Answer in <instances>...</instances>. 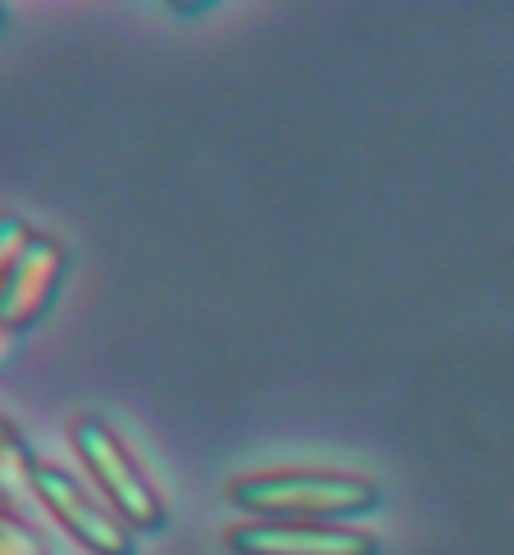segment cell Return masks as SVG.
<instances>
[{
	"mask_svg": "<svg viewBox=\"0 0 514 555\" xmlns=\"http://www.w3.org/2000/svg\"><path fill=\"white\" fill-rule=\"evenodd\" d=\"M68 437H74V451L82 455L91 478L101 482L110 511L119 515L128 528H159L165 524V505H159L151 478L142 474V465H137V460L128 455V447L105 424L82 414V420L68 424Z\"/></svg>",
	"mask_w": 514,
	"mask_h": 555,
	"instance_id": "obj_2",
	"label": "cell"
},
{
	"mask_svg": "<svg viewBox=\"0 0 514 555\" xmlns=\"http://www.w3.org/2000/svg\"><path fill=\"white\" fill-rule=\"evenodd\" d=\"M0 555H41V542L18 519H0Z\"/></svg>",
	"mask_w": 514,
	"mask_h": 555,
	"instance_id": "obj_7",
	"label": "cell"
},
{
	"mask_svg": "<svg viewBox=\"0 0 514 555\" xmlns=\"http://www.w3.org/2000/svg\"><path fill=\"white\" fill-rule=\"evenodd\" d=\"M228 496L265 519H300V524H329V519L378 505V488L373 482L356 474H329V469L250 474L232 482Z\"/></svg>",
	"mask_w": 514,
	"mask_h": 555,
	"instance_id": "obj_1",
	"label": "cell"
},
{
	"mask_svg": "<svg viewBox=\"0 0 514 555\" xmlns=\"http://www.w3.org/2000/svg\"><path fill=\"white\" fill-rule=\"evenodd\" d=\"M60 269H64V256L51 237H33L23 246V256L5 273V283H0V333L14 337L18 328H28V323L46 314L60 283Z\"/></svg>",
	"mask_w": 514,
	"mask_h": 555,
	"instance_id": "obj_5",
	"label": "cell"
},
{
	"mask_svg": "<svg viewBox=\"0 0 514 555\" xmlns=\"http://www.w3.org/2000/svg\"><path fill=\"white\" fill-rule=\"evenodd\" d=\"M228 542L242 555H373V542L356 533V528L300 524V519L242 524L228 533Z\"/></svg>",
	"mask_w": 514,
	"mask_h": 555,
	"instance_id": "obj_4",
	"label": "cell"
},
{
	"mask_svg": "<svg viewBox=\"0 0 514 555\" xmlns=\"http://www.w3.org/2000/svg\"><path fill=\"white\" fill-rule=\"evenodd\" d=\"M33 465L37 460L23 451L18 433L0 420V515L18 519V501L33 492Z\"/></svg>",
	"mask_w": 514,
	"mask_h": 555,
	"instance_id": "obj_6",
	"label": "cell"
},
{
	"mask_svg": "<svg viewBox=\"0 0 514 555\" xmlns=\"http://www.w3.org/2000/svg\"><path fill=\"white\" fill-rule=\"evenodd\" d=\"M33 496L46 505V515H51L64 533H74L87 551L97 555H132V533L128 524L101 505L87 488H78L74 474H64L55 465H46L37 460L33 465Z\"/></svg>",
	"mask_w": 514,
	"mask_h": 555,
	"instance_id": "obj_3",
	"label": "cell"
},
{
	"mask_svg": "<svg viewBox=\"0 0 514 555\" xmlns=\"http://www.w3.org/2000/svg\"><path fill=\"white\" fill-rule=\"evenodd\" d=\"M0 23H5V14H0Z\"/></svg>",
	"mask_w": 514,
	"mask_h": 555,
	"instance_id": "obj_8",
	"label": "cell"
}]
</instances>
